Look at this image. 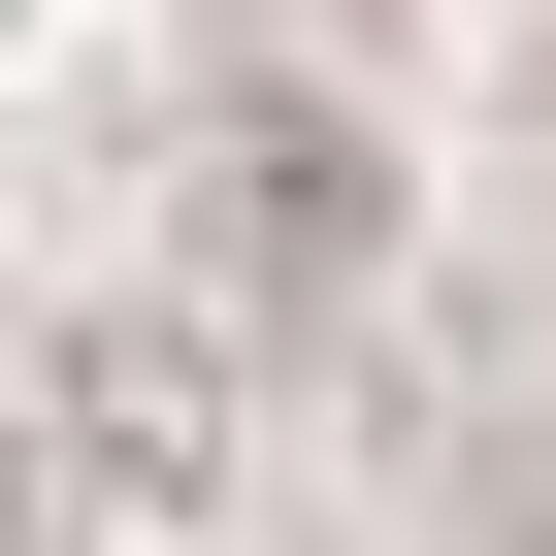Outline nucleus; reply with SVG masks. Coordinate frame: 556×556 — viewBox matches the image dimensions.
Listing matches in <instances>:
<instances>
[{
  "mask_svg": "<svg viewBox=\"0 0 556 556\" xmlns=\"http://www.w3.org/2000/svg\"><path fill=\"white\" fill-rule=\"evenodd\" d=\"M197 295H229V328L393 295V131H361V99H295V66H229V99H197Z\"/></svg>",
  "mask_w": 556,
  "mask_h": 556,
  "instance_id": "1",
  "label": "nucleus"
},
{
  "mask_svg": "<svg viewBox=\"0 0 556 556\" xmlns=\"http://www.w3.org/2000/svg\"><path fill=\"white\" fill-rule=\"evenodd\" d=\"M34 426H66V458H99L131 523H229V328H197V295H66Z\"/></svg>",
  "mask_w": 556,
  "mask_h": 556,
  "instance_id": "2",
  "label": "nucleus"
}]
</instances>
